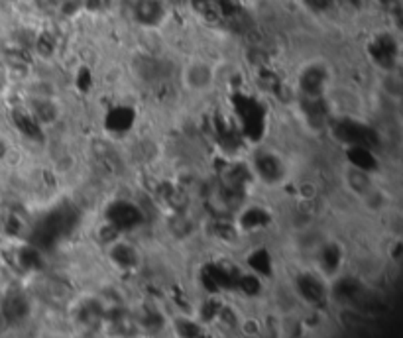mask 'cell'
<instances>
[{
  "label": "cell",
  "mask_w": 403,
  "mask_h": 338,
  "mask_svg": "<svg viewBox=\"0 0 403 338\" xmlns=\"http://www.w3.org/2000/svg\"><path fill=\"white\" fill-rule=\"evenodd\" d=\"M333 85V69L326 63V59L305 61L295 77V89L301 99H325Z\"/></svg>",
  "instance_id": "1"
},
{
  "label": "cell",
  "mask_w": 403,
  "mask_h": 338,
  "mask_svg": "<svg viewBox=\"0 0 403 338\" xmlns=\"http://www.w3.org/2000/svg\"><path fill=\"white\" fill-rule=\"evenodd\" d=\"M219 81V71L217 66L208 59L203 57H193L187 59L181 67H179V83L181 89L189 92V95H208L217 87Z\"/></svg>",
  "instance_id": "2"
},
{
  "label": "cell",
  "mask_w": 403,
  "mask_h": 338,
  "mask_svg": "<svg viewBox=\"0 0 403 338\" xmlns=\"http://www.w3.org/2000/svg\"><path fill=\"white\" fill-rule=\"evenodd\" d=\"M250 169L254 179L266 187H277L287 179V163L282 154L270 148H260L254 152L250 159Z\"/></svg>",
  "instance_id": "3"
},
{
  "label": "cell",
  "mask_w": 403,
  "mask_h": 338,
  "mask_svg": "<svg viewBox=\"0 0 403 338\" xmlns=\"http://www.w3.org/2000/svg\"><path fill=\"white\" fill-rule=\"evenodd\" d=\"M370 52L372 59L384 73H393L400 63V41L390 36V34H382L376 36L370 43Z\"/></svg>",
  "instance_id": "4"
},
{
  "label": "cell",
  "mask_w": 403,
  "mask_h": 338,
  "mask_svg": "<svg viewBox=\"0 0 403 338\" xmlns=\"http://www.w3.org/2000/svg\"><path fill=\"white\" fill-rule=\"evenodd\" d=\"M106 256L117 270L126 273L136 272L142 264V254L138 246H134L124 238H117L115 242H110L106 246Z\"/></svg>",
  "instance_id": "5"
},
{
  "label": "cell",
  "mask_w": 403,
  "mask_h": 338,
  "mask_svg": "<svg viewBox=\"0 0 403 338\" xmlns=\"http://www.w3.org/2000/svg\"><path fill=\"white\" fill-rule=\"evenodd\" d=\"M140 221H142L140 210L130 201H115L110 207L106 208V217H104V222H108L112 228H117L120 235L128 228L138 226Z\"/></svg>",
  "instance_id": "6"
},
{
  "label": "cell",
  "mask_w": 403,
  "mask_h": 338,
  "mask_svg": "<svg viewBox=\"0 0 403 338\" xmlns=\"http://www.w3.org/2000/svg\"><path fill=\"white\" fill-rule=\"evenodd\" d=\"M168 16V6L161 0H138L134 4V20L144 28H157Z\"/></svg>",
  "instance_id": "7"
},
{
  "label": "cell",
  "mask_w": 403,
  "mask_h": 338,
  "mask_svg": "<svg viewBox=\"0 0 403 338\" xmlns=\"http://www.w3.org/2000/svg\"><path fill=\"white\" fill-rule=\"evenodd\" d=\"M272 221V217L268 215V210L256 205L242 207L238 219H236V230L238 232H258L262 228H266Z\"/></svg>",
  "instance_id": "8"
},
{
  "label": "cell",
  "mask_w": 403,
  "mask_h": 338,
  "mask_svg": "<svg viewBox=\"0 0 403 338\" xmlns=\"http://www.w3.org/2000/svg\"><path fill=\"white\" fill-rule=\"evenodd\" d=\"M8 156H10V143L6 140V136L0 134V161H4Z\"/></svg>",
  "instance_id": "9"
},
{
  "label": "cell",
  "mask_w": 403,
  "mask_h": 338,
  "mask_svg": "<svg viewBox=\"0 0 403 338\" xmlns=\"http://www.w3.org/2000/svg\"><path fill=\"white\" fill-rule=\"evenodd\" d=\"M6 89H8V77H6V73L0 69V97L6 92Z\"/></svg>",
  "instance_id": "10"
}]
</instances>
